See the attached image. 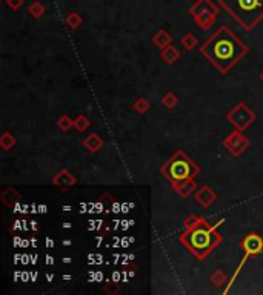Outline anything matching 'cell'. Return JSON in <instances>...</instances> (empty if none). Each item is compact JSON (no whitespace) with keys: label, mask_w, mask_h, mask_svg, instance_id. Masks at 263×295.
I'll use <instances>...</instances> for the list:
<instances>
[{"label":"cell","mask_w":263,"mask_h":295,"mask_svg":"<svg viewBox=\"0 0 263 295\" xmlns=\"http://www.w3.org/2000/svg\"><path fill=\"white\" fill-rule=\"evenodd\" d=\"M248 51L250 48L226 25L219 26L217 31H214L200 46V54L223 76L230 72L248 54Z\"/></svg>","instance_id":"obj_1"},{"label":"cell","mask_w":263,"mask_h":295,"mask_svg":"<svg viewBox=\"0 0 263 295\" xmlns=\"http://www.w3.org/2000/svg\"><path fill=\"white\" fill-rule=\"evenodd\" d=\"M185 231L180 234V243L194 255L197 260H205L220 243L222 235L214 225H209L203 217L191 214L185 218Z\"/></svg>","instance_id":"obj_2"},{"label":"cell","mask_w":263,"mask_h":295,"mask_svg":"<svg viewBox=\"0 0 263 295\" xmlns=\"http://www.w3.org/2000/svg\"><path fill=\"white\" fill-rule=\"evenodd\" d=\"M217 5L247 32L263 20V0H217Z\"/></svg>","instance_id":"obj_3"},{"label":"cell","mask_w":263,"mask_h":295,"mask_svg":"<svg viewBox=\"0 0 263 295\" xmlns=\"http://www.w3.org/2000/svg\"><path fill=\"white\" fill-rule=\"evenodd\" d=\"M160 172L169 180V183H174L185 178H196L200 174V168L188 154L179 149L162 164Z\"/></svg>","instance_id":"obj_4"},{"label":"cell","mask_w":263,"mask_h":295,"mask_svg":"<svg viewBox=\"0 0 263 295\" xmlns=\"http://www.w3.org/2000/svg\"><path fill=\"white\" fill-rule=\"evenodd\" d=\"M219 9L220 6L216 5L213 0H197L189 8V14L200 29L208 31L211 26H214L219 15Z\"/></svg>","instance_id":"obj_5"},{"label":"cell","mask_w":263,"mask_h":295,"mask_svg":"<svg viewBox=\"0 0 263 295\" xmlns=\"http://www.w3.org/2000/svg\"><path fill=\"white\" fill-rule=\"evenodd\" d=\"M256 113L247 105V103H237L230 113L226 114V120L230 122V125L237 129V131H245V129H248L254 122H256Z\"/></svg>","instance_id":"obj_6"},{"label":"cell","mask_w":263,"mask_h":295,"mask_svg":"<svg viewBox=\"0 0 263 295\" xmlns=\"http://www.w3.org/2000/svg\"><path fill=\"white\" fill-rule=\"evenodd\" d=\"M222 145L226 148L228 152H230L231 155L240 157L250 148L251 142H250V139H247L243 136L242 131H237V129H234L230 136H228L226 139H223Z\"/></svg>","instance_id":"obj_7"},{"label":"cell","mask_w":263,"mask_h":295,"mask_svg":"<svg viewBox=\"0 0 263 295\" xmlns=\"http://www.w3.org/2000/svg\"><path fill=\"white\" fill-rule=\"evenodd\" d=\"M240 246H242V249L245 251V254H247L248 257L260 255L263 252V238H262L260 234L251 232V234H248L247 237L242 240Z\"/></svg>","instance_id":"obj_8"},{"label":"cell","mask_w":263,"mask_h":295,"mask_svg":"<svg viewBox=\"0 0 263 295\" xmlns=\"http://www.w3.org/2000/svg\"><path fill=\"white\" fill-rule=\"evenodd\" d=\"M51 181H52V184H54V186H57L60 189H69V188L76 186L77 178L74 177V174H71V171L62 169L57 174H54V177H52Z\"/></svg>","instance_id":"obj_9"},{"label":"cell","mask_w":263,"mask_h":295,"mask_svg":"<svg viewBox=\"0 0 263 295\" xmlns=\"http://www.w3.org/2000/svg\"><path fill=\"white\" fill-rule=\"evenodd\" d=\"M194 198H196V201L199 203L200 206L209 208V206H211L213 203L217 200V194L211 189V186H208V184H205V186H202L200 189L196 191Z\"/></svg>","instance_id":"obj_10"},{"label":"cell","mask_w":263,"mask_h":295,"mask_svg":"<svg viewBox=\"0 0 263 295\" xmlns=\"http://www.w3.org/2000/svg\"><path fill=\"white\" fill-rule=\"evenodd\" d=\"M172 189L177 192L182 198H188L192 192L196 191L197 184L194 181V178H185V180H180V181H174L171 183Z\"/></svg>","instance_id":"obj_11"},{"label":"cell","mask_w":263,"mask_h":295,"mask_svg":"<svg viewBox=\"0 0 263 295\" xmlns=\"http://www.w3.org/2000/svg\"><path fill=\"white\" fill-rule=\"evenodd\" d=\"M103 145H105V142H103V139H102L97 133H91L90 136L83 139V146H85V149H86L88 152H91V154L99 152V151L102 149V148H103Z\"/></svg>","instance_id":"obj_12"},{"label":"cell","mask_w":263,"mask_h":295,"mask_svg":"<svg viewBox=\"0 0 263 295\" xmlns=\"http://www.w3.org/2000/svg\"><path fill=\"white\" fill-rule=\"evenodd\" d=\"M151 40L159 49H165L169 45H172V37H171V34L166 29H159L151 37Z\"/></svg>","instance_id":"obj_13"},{"label":"cell","mask_w":263,"mask_h":295,"mask_svg":"<svg viewBox=\"0 0 263 295\" xmlns=\"http://www.w3.org/2000/svg\"><path fill=\"white\" fill-rule=\"evenodd\" d=\"M20 194L17 192L14 188H6L3 192H2V201L5 203V205L8 206V208H12V206H15L17 203L20 201Z\"/></svg>","instance_id":"obj_14"},{"label":"cell","mask_w":263,"mask_h":295,"mask_svg":"<svg viewBox=\"0 0 263 295\" xmlns=\"http://www.w3.org/2000/svg\"><path fill=\"white\" fill-rule=\"evenodd\" d=\"M179 59H180V52L177 48H174V45H169L168 48L162 49V60L166 65H174Z\"/></svg>","instance_id":"obj_15"},{"label":"cell","mask_w":263,"mask_h":295,"mask_svg":"<svg viewBox=\"0 0 263 295\" xmlns=\"http://www.w3.org/2000/svg\"><path fill=\"white\" fill-rule=\"evenodd\" d=\"M15 143H17V139L14 137V134H11L8 131H5L2 134V137H0V148H2L3 151H11L15 146Z\"/></svg>","instance_id":"obj_16"},{"label":"cell","mask_w":263,"mask_h":295,"mask_svg":"<svg viewBox=\"0 0 263 295\" xmlns=\"http://www.w3.org/2000/svg\"><path fill=\"white\" fill-rule=\"evenodd\" d=\"M180 45L186 49V51H192L196 46H197V37L192 34V32H188L182 37L180 40Z\"/></svg>","instance_id":"obj_17"},{"label":"cell","mask_w":263,"mask_h":295,"mask_svg":"<svg viewBox=\"0 0 263 295\" xmlns=\"http://www.w3.org/2000/svg\"><path fill=\"white\" fill-rule=\"evenodd\" d=\"M66 25H68V28L69 29H77L80 25H82V22H83V18H82V15L79 14V12H69L68 14V17H66Z\"/></svg>","instance_id":"obj_18"},{"label":"cell","mask_w":263,"mask_h":295,"mask_svg":"<svg viewBox=\"0 0 263 295\" xmlns=\"http://www.w3.org/2000/svg\"><path fill=\"white\" fill-rule=\"evenodd\" d=\"M149 108H151V103L145 99V97H140V99H137L135 100V103L132 105V109L135 111V113H138L140 116H143V114H146L148 111H149Z\"/></svg>","instance_id":"obj_19"},{"label":"cell","mask_w":263,"mask_h":295,"mask_svg":"<svg viewBox=\"0 0 263 295\" xmlns=\"http://www.w3.org/2000/svg\"><path fill=\"white\" fill-rule=\"evenodd\" d=\"M45 11H46V8H45V5H43L42 2H32V3L28 6V12H29L34 18H40V17H43Z\"/></svg>","instance_id":"obj_20"},{"label":"cell","mask_w":263,"mask_h":295,"mask_svg":"<svg viewBox=\"0 0 263 295\" xmlns=\"http://www.w3.org/2000/svg\"><path fill=\"white\" fill-rule=\"evenodd\" d=\"M226 282H228V277H226V274L223 271H214L211 274V283L216 288H222Z\"/></svg>","instance_id":"obj_21"},{"label":"cell","mask_w":263,"mask_h":295,"mask_svg":"<svg viewBox=\"0 0 263 295\" xmlns=\"http://www.w3.org/2000/svg\"><path fill=\"white\" fill-rule=\"evenodd\" d=\"M90 126H91V122H90V119H88L86 116L79 114V116L76 117V120H74V128L77 129V131L83 133V131H86V128H90Z\"/></svg>","instance_id":"obj_22"},{"label":"cell","mask_w":263,"mask_h":295,"mask_svg":"<svg viewBox=\"0 0 263 295\" xmlns=\"http://www.w3.org/2000/svg\"><path fill=\"white\" fill-rule=\"evenodd\" d=\"M162 103H163L168 109H172V108L177 106V103H179V97L175 96L172 91H169V92H166V94L162 97Z\"/></svg>","instance_id":"obj_23"},{"label":"cell","mask_w":263,"mask_h":295,"mask_svg":"<svg viewBox=\"0 0 263 295\" xmlns=\"http://www.w3.org/2000/svg\"><path fill=\"white\" fill-rule=\"evenodd\" d=\"M57 126H59L60 131L66 133V131H69V129H71V128L74 126V122L71 120V117H69V116L63 114V116L57 120Z\"/></svg>","instance_id":"obj_24"},{"label":"cell","mask_w":263,"mask_h":295,"mask_svg":"<svg viewBox=\"0 0 263 295\" xmlns=\"http://www.w3.org/2000/svg\"><path fill=\"white\" fill-rule=\"evenodd\" d=\"M6 5H8L12 11H17V9L22 8L23 0H6Z\"/></svg>","instance_id":"obj_25"},{"label":"cell","mask_w":263,"mask_h":295,"mask_svg":"<svg viewBox=\"0 0 263 295\" xmlns=\"http://www.w3.org/2000/svg\"><path fill=\"white\" fill-rule=\"evenodd\" d=\"M103 291L107 292V294H111V295H116L119 292V286L114 285V283H107L103 286Z\"/></svg>","instance_id":"obj_26"},{"label":"cell","mask_w":263,"mask_h":295,"mask_svg":"<svg viewBox=\"0 0 263 295\" xmlns=\"http://www.w3.org/2000/svg\"><path fill=\"white\" fill-rule=\"evenodd\" d=\"M259 77H260V80H262V83H263V71L260 72V76H259Z\"/></svg>","instance_id":"obj_27"}]
</instances>
